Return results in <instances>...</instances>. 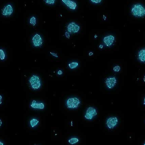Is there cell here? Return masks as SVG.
I'll use <instances>...</instances> for the list:
<instances>
[{
	"mask_svg": "<svg viewBox=\"0 0 145 145\" xmlns=\"http://www.w3.org/2000/svg\"><path fill=\"white\" fill-rule=\"evenodd\" d=\"M138 59L141 62H145V48L140 50L138 52Z\"/></svg>",
	"mask_w": 145,
	"mask_h": 145,
	"instance_id": "obj_13",
	"label": "cell"
},
{
	"mask_svg": "<svg viewBox=\"0 0 145 145\" xmlns=\"http://www.w3.org/2000/svg\"><path fill=\"white\" fill-rule=\"evenodd\" d=\"M65 35L66 37H67V38H70V33H69L68 32H66L65 33Z\"/></svg>",
	"mask_w": 145,
	"mask_h": 145,
	"instance_id": "obj_22",
	"label": "cell"
},
{
	"mask_svg": "<svg viewBox=\"0 0 145 145\" xmlns=\"http://www.w3.org/2000/svg\"><path fill=\"white\" fill-rule=\"evenodd\" d=\"M50 53H51V54L52 55V56H54L55 57L58 58V56L57 54H56V53H54V52H50Z\"/></svg>",
	"mask_w": 145,
	"mask_h": 145,
	"instance_id": "obj_23",
	"label": "cell"
},
{
	"mask_svg": "<svg viewBox=\"0 0 145 145\" xmlns=\"http://www.w3.org/2000/svg\"><path fill=\"white\" fill-rule=\"evenodd\" d=\"M31 107L36 109L43 110L45 107V105L43 103H37L36 101L33 100L31 104Z\"/></svg>",
	"mask_w": 145,
	"mask_h": 145,
	"instance_id": "obj_12",
	"label": "cell"
},
{
	"mask_svg": "<svg viewBox=\"0 0 145 145\" xmlns=\"http://www.w3.org/2000/svg\"><path fill=\"white\" fill-rule=\"evenodd\" d=\"M2 120L0 119V126H2Z\"/></svg>",
	"mask_w": 145,
	"mask_h": 145,
	"instance_id": "obj_27",
	"label": "cell"
},
{
	"mask_svg": "<svg viewBox=\"0 0 145 145\" xmlns=\"http://www.w3.org/2000/svg\"><path fill=\"white\" fill-rule=\"evenodd\" d=\"M131 13L134 16L137 18L145 16V8L140 4H134L131 9Z\"/></svg>",
	"mask_w": 145,
	"mask_h": 145,
	"instance_id": "obj_1",
	"label": "cell"
},
{
	"mask_svg": "<svg viewBox=\"0 0 145 145\" xmlns=\"http://www.w3.org/2000/svg\"><path fill=\"white\" fill-rule=\"evenodd\" d=\"M57 74L59 75H61L62 74V70H59V71H58Z\"/></svg>",
	"mask_w": 145,
	"mask_h": 145,
	"instance_id": "obj_24",
	"label": "cell"
},
{
	"mask_svg": "<svg viewBox=\"0 0 145 145\" xmlns=\"http://www.w3.org/2000/svg\"><path fill=\"white\" fill-rule=\"evenodd\" d=\"M67 29V32L70 34H74L78 33L80 31V26H79L75 22H72L68 24Z\"/></svg>",
	"mask_w": 145,
	"mask_h": 145,
	"instance_id": "obj_4",
	"label": "cell"
},
{
	"mask_svg": "<svg viewBox=\"0 0 145 145\" xmlns=\"http://www.w3.org/2000/svg\"><path fill=\"white\" fill-rule=\"evenodd\" d=\"M115 40V37L112 35L107 36L104 38L103 41L107 46L110 47L112 45Z\"/></svg>",
	"mask_w": 145,
	"mask_h": 145,
	"instance_id": "obj_11",
	"label": "cell"
},
{
	"mask_svg": "<svg viewBox=\"0 0 145 145\" xmlns=\"http://www.w3.org/2000/svg\"><path fill=\"white\" fill-rule=\"evenodd\" d=\"M13 12V9L10 4H7L4 7L2 10V15L5 16H10Z\"/></svg>",
	"mask_w": 145,
	"mask_h": 145,
	"instance_id": "obj_7",
	"label": "cell"
},
{
	"mask_svg": "<svg viewBox=\"0 0 145 145\" xmlns=\"http://www.w3.org/2000/svg\"><path fill=\"white\" fill-rule=\"evenodd\" d=\"M2 97L1 95H0V104H2Z\"/></svg>",
	"mask_w": 145,
	"mask_h": 145,
	"instance_id": "obj_25",
	"label": "cell"
},
{
	"mask_svg": "<svg viewBox=\"0 0 145 145\" xmlns=\"http://www.w3.org/2000/svg\"><path fill=\"white\" fill-rule=\"evenodd\" d=\"M32 40L34 46L36 47L40 46L43 44V39L41 38L40 35L38 34H36L34 35Z\"/></svg>",
	"mask_w": 145,
	"mask_h": 145,
	"instance_id": "obj_8",
	"label": "cell"
},
{
	"mask_svg": "<svg viewBox=\"0 0 145 145\" xmlns=\"http://www.w3.org/2000/svg\"><path fill=\"white\" fill-rule=\"evenodd\" d=\"M62 2L70 10H74L77 9V3L73 0H62Z\"/></svg>",
	"mask_w": 145,
	"mask_h": 145,
	"instance_id": "obj_10",
	"label": "cell"
},
{
	"mask_svg": "<svg viewBox=\"0 0 145 145\" xmlns=\"http://www.w3.org/2000/svg\"><path fill=\"white\" fill-rule=\"evenodd\" d=\"M45 2L48 5H53L55 4V0H45Z\"/></svg>",
	"mask_w": 145,
	"mask_h": 145,
	"instance_id": "obj_19",
	"label": "cell"
},
{
	"mask_svg": "<svg viewBox=\"0 0 145 145\" xmlns=\"http://www.w3.org/2000/svg\"><path fill=\"white\" fill-rule=\"evenodd\" d=\"M97 115V112L95 108L93 107H89L87 109L86 112L85 118L88 120H92L95 116Z\"/></svg>",
	"mask_w": 145,
	"mask_h": 145,
	"instance_id": "obj_5",
	"label": "cell"
},
{
	"mask_svg": "<svg viewBox=\"0 0 145 145\" xmlns=\"http://www.w3.org/2000/svg\"><path fill=\"white\" fill-rule=\"evenodd\" d=\"M118 120L116 117H112L108 118L106 120L107 127L110 129H113L118 124Z\"/></svg>",
	"mask_w": 145,
	"mask_h": 145,
	"instance_id": "obj_6",
	"label": "cell"
},
{
	"mask_svg": "<svg viewBox=\"0 0 145 145\" xmlns=\"http://www.w3.org/2000/svg\"><path fill=\"white\" fill-rule=\"evenodd\" d=\"M143 104H145V98H144V100Z\"/></svg>",
	"mask_w": 145,
	"mask_h": 145,
	"instance_id": "obj_29",
	"label": "cell"
},
{
	"mask_svg": "<svg viewBox=\"0 0 145 145\" xmlns=\"http://www.w3.org/2000/svg\"><path fill=\"white\" fill-rule=\"evenodd\" d=\"M78 65H79V63L77 62H72L71 63H69L68 64L69 67L71 69L76 68V67H78Z\"/></svg>",
	"mask_w": 145,
	"mask_h": 145,
	"instance_id": "obj_16",
	"label": "cell"
},
{
	"mask_svg": "<svg viewBox=\"0 0 145 145\" xmlns=\"http://www.w3.org/2000/svg\"><path fill=\"white\" fill-rule=\"evenodd\" d=\"M37 23L36 18L34 16H32L31 18L30 19V24L32 25L33 26H35Z\"/></svg>",
	"mask_w": 145,
	"mask_h": 145,
	"instance_id": "obj_17",
	"label": "cell"
},
{
	"mask_svg": "<svg viewBox=\"0 0 145 145\" xmlns=\"http://www.w3.org/2000/svg\"><path fill=\"white\" fill-rule=\"evenodd\" d=\"M102 0H90V2L95 4H98L101 3Z\"/></svg>",
	"mask_w": 145,
	"mask_h": 145,
	"instance_id": "obj_21",
	"label": "cell"
},
{
	"mask_svg": "<svg viewBox=\"0 0 145 145\" xmlns=\"http://www.w3.org/2000/svg\"><path fill=\"white\" fill-rule=\"evenodd\" d=\"M93 53L92 52H90L89 53V56H92V55H93Z\"/></svg>",
	"mask_w": 145,
	"mask_h": 145,
	"instance_id": "obj_26",
	"label": "cell"
},
{
	"mask_svg": "<svg viewBox=\"0 0 145 145\" xmlns=\"http://www.w3.org/2000/svg\"><path fill=\"white\" fill-rule=\"evenodd\" d=\"M80 103L81 101L78 98H70L67 101L66 105L69 109H76L78 108Z\"/></svg>",
	"mask_w": 145,
	"mask_h": 145,
	"instance_id": "obj_3",
	"label": "cell"
},
{
	"mask_svg": "<svg viewBox=\"0 0 145 145\" xmlns=\"http://www.w3.org/2000/svg\"><path fill=\"white\" fill-rule=\"evenodd\" d=\"M31 88L34 90H37L41 86V81L40 78L37 75L32 76L29 80Z\"/></svg>",
	"mask_w": 145,
	"mask_h": 145,
	"instance_id": "obj_2",
	"label": "cell"
},
{
	"mask_svg": "<svg viewBox=\"0 0 145 145\" xmlns=\"http://www.w3.org/2000/svg\"><path fill=\"white\" fill-rule=\"evenodd\" d=\"M79 139L78 138H76V137L72 138L68 140V142L71 145H74V144L77 143V142H79Z\"/></svg>",
	"mask_w": 145,
	"mask_h": 145,
	"instance_id": "obj_15",
	"label": "cell"
},
{
	"mask_svg": "<svg viewBox=\"0 0 145 145\" xmlns=\"http://www.w3.org/2000/svg\"><path fill=\"white\" fill-rule=\"evenodd\" d=\"M39 120L35 118H33L30 120V124L31 125L32 127H34L35 126L37 125V124L39 123Z\"/></svg>",
	"mask_w": 145,
	"mask_h": 145,
	"instance_id": "obj_14",
	"label": "cell"
},
{
	"mask_svg": "<svg viewBox=\"0 0 145 145\" xmlns=\"http://www.w3.org/2000/svg\"><path fill=\"white\" fill-rule=\"evenodd\" d=\"M120 70V67L119 66L116 65L113 67V70L116 72H119Z\"/></svg>",
	"mask_w": 145,
	"mask_h": 145,
	"instance_id": "obj_20",
	"label": "cell"
},
{
	"mask_svg": "<svg viewBox=\"0 0 145 145\" xmlns=\"http://www.w3.org/2000/svg\"><path fill=\"white\" fill-rule=\"evenodd\" d=\"M144 145H145V143H144Z\"/></svg>",
	"mask_w": 145,
	"mask_h": 145,
	"instance_id": "obj_30",
	"label": "cell"
},
{
	"mask_svg": "<svg viewBox=\"0 0 145 145\" xmlns=\"http://www.w3.org/2000/svg\"><path fill=\"white\" fill-rule=\"evenodd\" d=\"M117 83L116 79L115 77H109L105 80V84L109 89H112Z\"/></svg>",
	"mask_w": 145,
	"mask_h": 145,
	"instance_id": "obj_9",
	"label": "cell"
},
{
	"mask_svg": "<svg viewBox=\"0 0 145 145\" xmlns=\"http://www.w3.org/2000/svg\"><path fill=\"white\" fill-rule=\"evenodd\" d=\"M5 58V54L4 51L3 49H0V59L1 60H4Z\"/></svg>",
	"mask_w": 145,
	"mask_h": 145,
	"instance_id": "obj_18",
	"label": "cell"
},
{
	"mask_svg": "<svg viewBox=\"0 0 145 145\" xmlns=\"http://www.w3.org/2000/svg\"><path fill=\"white\" fill-rule=\"evenodd\" d=\"M0 145H4V143L3 142H2L0 141Z\"/></svg>",
	"mask_w": 145,
	"mask_h": 145,
	"instance_id": "obj_28",
	"label": "cell"
}]
</instances>
